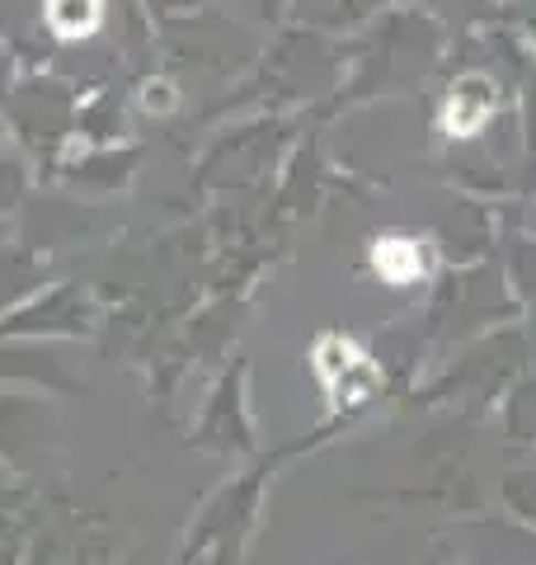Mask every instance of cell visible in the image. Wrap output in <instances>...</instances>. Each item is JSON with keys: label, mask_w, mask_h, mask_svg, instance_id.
Returning <instances> with one entry per match:
<instances>
[{"label": "cell", "mask_w": 536, "mask_h": 565, "mask_svg": "<svg viewBox=\"0 0 536 565\" xmlns=\"http://www.w3.org/2000/svg\"><path fill=\"white\" fill-rule=\"evenodd\" d=\"M315 373L325 382L330 405H339V411H353V405L382 392V367L344 334H330V340L315 344Z\"/></svg>", "instance_id": "6da1fadb"}, {"label": "cell", "mask_w": 536, "mask_h": 565, "mask_svg": "<svg viewBox=\"0 0 536 565\" xmlns=\"http://www.w3.org/2000/svg\"><path fill=\"white\" fill-rule=\"evenodd\" d=\"M494 114V90L480 76H467L452 85V95L442 104V128L447 137H475Z\"/></svg>", "instance_id": "7a4b0ae2"}, {"label": "cell", "mask_w": 536, "mask_h": 565, "mask_svg": "<svg viewBox=\"0 0 536 565\" xmlns=\"http://www.w3.org/2000/svg\"><path fill=\"white\" fill-rule=\"evenodd\" d=\"M372 264H377V274L390 282V288H409V282H419L428 274L424 245L409 241V236H382V241H372Z\"/></svg>", "instance_id": "3957f363"}]
</instances>
